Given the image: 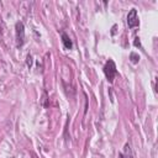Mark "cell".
Wrapping results in <instances>:
<instances>
[{
	"instance_id": "6da1fadb",
	"label": "cell",
	"mask_w": 158,
	"mask_h": 158,
	"mask_svg": "<svg viewBox=\"0 0 158 158\" xmlns=\"http://www.w3.org/2000/svg\"><path fill=\"white\" fill-rule=\"evenodd\" d=\"M104 73H105L106 79H107L110 83H112V81H114V78H115L116 74H117L116 64H115V62H114L112 59H109V60L105 63V65H104Z\"/></svg>"
},
{
	"instance_id": "7a4b0ae2",
	"label": "cell",
	"mask_w": 158,
	"mask_h": 158,
	"mask_svg": "<svg viewBox=\"0 0 158 158\" xmlns=\"http://www.w3.org/2000/svg\"><path fill=\"white\" fill-rule=\"evenodd\" d=\"M15 31H16V43L17 47H22L25 43V26L22 22H16L15 25Z\"/></svg>"
},
{
	"instance_id": "3957f363",
	"label": "cell",
	"mask_w": 158,
	"mask_h": 158,
	"mask_svg": "<svg viewBox=\"0 0 158 158\" xmlns=\"http://www.w3.org/2000/svg\"><path fill=\"white\" fill-rule=\"evenodd\" d=\"M127 25L130 28L137 27L139 25V20H138V15H137L136 9H131L130 12L127 14Z\"/></svg>"
},
{
	"instance_id": "277c9868",
	"label": "cell",
	"mask_w": 158,
	"mask_h": 158,
	"mask_svg": "<svg viewBox=\"0 0 158 158\" xmlns=\"http://www.w3.org/2000/svg\"><path fill=\"white\" fill-rule=\"evenodd\" d=\"M60 37H62V42H63L64 48H67V49H72V48H73V42H72L70 37H69L65 32H62V33H60Z\"/></svg>"
},
{
	"instance_id": "5b68a950",
	"label": "cell",
	"mask_w": 158,
	"mask_h": 158,
	"mask_svg": "<svg viewBox=\"0 0 158 158\" xmlns=\"http://www.w3.org/2000/svg\"><path fill=\"white\" fill-rule=\"evenodd\" d=\"M130 59H131V63L137 64V63L139 62V56H138L136 52H131V53H130Z\"/></svg>"
},
{
	"instance_id": "8992f818",
	"label": "cell",
	"mask_w": 158,
	"mask_h": 158,
	"mask_svg": "<svg viewBox=\"0 0 158 158\" xmlns=\"http://www.w3.org/2000/svg\"><path fill=\"white\" fill-rule=\"evenodd\" d=\"M125 154H126V158H133V154H132V151L128 143L125 144Z\"/></svg>"
},
{
	"instance_id": "52a82bcc",
	"label": "cell",
	"mask_w": 158,
	"mask_h": 158,
	"mask_svg": "<svg viewBox=\"0 0 158 158\" xmlns=\"http://www.w3.org/2000/svg\"><path fill=\"white\" fill-rule=\"evenodd\" d=\"M133 44H135L136 47H139V48H142V46H141V42H139V38H138V37H136V38H135V41H133Z\"/></svg>"
},
{
	"instance_id": "ba28073f",
	"label": "cell",
	"mask_w": 158,
	"mask_h": 158,
	"mask_svg": "<svg viewBox=\"0 0 158 158\" xmlns=\"http://www.w3.org/2000/svg\"><path fill=\"white\" fill-rule=\"evenodd\" d=\"M32 65V56L28 54L27 56V67H31Z\"/></svg>"
},
{
	"instance_id": "9c48e42d",
	"label": "cell",
	"mask_w": 158,
	"mask_h": 158,
	"mask_svg": "<svg viewBox=\"0 0 158 158\" xmlns=\"http://www.w3.org/2000/svg\"><path fill=\"white\" fill-rule=\"evenodd\" d=\"M115 30H116V25L112 26V31H111V35H115Z\"/></svg>"
},
{
	"instance_id": "30bf717a",
	"label": "cell",
	"mask_w": 158,
	"mask_h": 158,
	"mask_svg": "<svg viewBox=\"0 0 158 158\" xmlns=\"http://www.w3.org/2000/svg\"><path fill=\"white\" fill-rule=\"evenodd\" d=\"M118 158H125V157H123V154H122V153H120V154H118Z\"/></svg>"
}]
</instances>
